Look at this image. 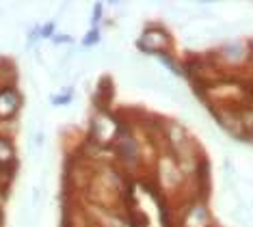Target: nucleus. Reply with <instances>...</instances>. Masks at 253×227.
Here are the masks:
<instances>
[{
	"mask_svg": "<svg viewBox=\"0 0 253 227\" xmlns=\"http://www.w3.org/2000/svg\"><path fill=\"white\" fill-rule=\"evenodd\" d=\"M11 154H13V149H11V143L4 136H0V162H9Z\"/></svg>",
	"mask_w": 253,
	"mask_h": 227,
	"instance_id": "1",
	"label": "nucleus"
}]
</instances>
